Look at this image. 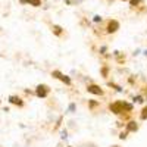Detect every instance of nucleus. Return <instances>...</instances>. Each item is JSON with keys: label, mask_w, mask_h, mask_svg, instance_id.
I'll return each instance as SVG.
<instances>
[{"label": "nucleus", "mask_w": 147, "mask_h": 147, "mask_svg": "<svg viewBox=\"0 0 147 147\" xmlns=\"http://www.w3.org/2000/svg\"><path fill=\"white\" fill-rule=\"evenodd\" d=\"M138 128H140V124L137 121H134V119H129L127 124H125V131H128L129 134H134V132H137L138 131Z\"/></svg>", "instance_id": "39448f33"}, {"label": "nucleus", "mask_w": 147, "mask_h": 147, "mask_svg": "<svg viewBox=\"0 0 147 147\" xmlns=\"http://www.w3.org/2000/svg\"><path fill=\"white\" fill-rule=\"evenodd\" d=\"M62 134H63L62 138H68V131H66V129H65V131H62Z\"/></svg>", "instance_id": "aec40b11"}, {"label": "nucleus", "mask_w": 147, "mask_h": 147, "mask_svg": "<svg viewBox=\"0 0 147 147\" xmlns=\"http://www.w3.org/2000/svg\"><path fill=\"white\" fill-rule=\"evenodd\" d=\"M109 71H110V69H109V66H106V65L100 68V74L103 75V78H107V77H109Z\"/></svg>", "instance_id": "ddd939ff"}, {"label": "nucleus", "mask_w": 147, "mask_h": 147, "mask_svg": "<svg viewBox=\"0 0 147 147\" xmlns=\"http://www.w3.org/2000/svg\"><path fill=\"white\" fill-rule=\"evenodd\" d=\"M140 121H147V106L140 110Z\"/></svg>", "instance_id": "f8f14e48"}, {"label": "nucleus", "mask_w": 147, "mask_h": 147, "mask_svg": "<svg viewBox=\"0 0 147 147\" xmlns=\"http://www.w3.org/2000/svg\"><path fill=\"white\" fill-rule=\"evenodd\" d=\"M107 85H109V87H112L115 91H118V93H122V91H124V90H122V87H121V85H118V84H115V82H107Z\"/></svg>", "instance_id": "9d476101"}, {"label": "nucleus", "mask_w": 147, "mask_h": 147, "mask_svg": "<svg viewBox=\"0 0 147 147\" xmlns=\"http://www.w3.org/2000/svg\"><path fill=\"white\" fill-rule=\"evenodd\" d=\"M102 21H103V18H102L100 15H94V16H93V22H94V24H99V22H102Z\"/></svg>", "instance_id": "dca6fc26"}, {"label": "nucleus", "mask_w": 147, "mask_h": 147, "mask_svg": "<svg viewBox=\"0 0 147 147\" xmlns=\"http://www.w3.org/2000/svg\"><path fill=\"white\" fill-rule=\"evenodd\" d=\"M9 102H10L12 105H15V106H19V107L24 106V102H22V99H21L19 96H10V97H9Z\"/></svg>", "instance_id": "0eeeda50"}, {"label": "nucleus", "mask_w": 147, "mask_h": 147, "mask_svg": "<svg viewBox=\"0 0 147 147\" xmlns=\"http://www.w3.org/2000/svg\"><path fill=\"white\" fill-rule=\"evenodd\" d=\"M85 90H87V93H90L93 96H97V97H103L105 96V90L96 82H88L87 85H85Z\"/></svg>", "instance_id": "f03ea898"}, {"label": "nucleus", "mask_w": 147, "mask_h": 147, "mask_svg": "<svg viewBox=\"0 0 147 147\" xmlns=\"http://www.w3.org/2000/svg\"><path fill=\"white\" fill-rule=\"evenodd\" d=\"M113 57L116 59V62H118V63H121V65H122V63H125V56H122L119 52H113Z\"/></svg>", "instance_id": "6e6552de"}, {"label": "nucleus", "mask_w": 147, "mask_h": 147, "mask_svg": "<svg viewBox=\"0 0 147 147\" xmlns=\"http://www.w3.org/2000/svg\"><path fill=\"white\" fill-rule=\"evenodd\" d=\"M121 28V24L116 21V19H110L107 22V27H106V32L107 34H115L118 30Z\"/></svg>", "instance_id": "20e7f679"}, {"label": "nucleus", "mask_w": 147, "mask_h": 147, "mask_svg": "<svg viewBox=\"0 0 147 147\" xmlns=\"http://www.w3.org/2000/svg\"><path fill=\"white\" fill-rule=\"evenodd\" d=\"M128 131H125V129H122L121 132H119V140H127L128 138Z\"/></svg>", "instance_id": "4468645a"}, {"label": "nucleus", "mask_w": 147, "mask_h": 147, "mask_svg": "<svg viewBox=\"0 0 147 147\" xmlns=\"http://www.w3.org/2000/svg\"><path fill=\"white\" fill-rule=\"evenodd\" d=\"M68 147H71V146H68Z\"/></svg>", "instance_id": "5701e85b"}, {"label": "nucleus", "mask_w": 147, "mask_h": 147, "mask_svg": "<svg viewBox=\"0 0 147 147\" xmlns=\"http://www.w3.org/2000/svg\"><path fill=\"white\" fill-rule=\"evenodd\" d=\"M129 3H131V6H137V5H140V3H141V0H131Z\"/></svg>", "instance_id": "6ab92c4d"}, {"label": "nucleus", "mask_w": 147, "mask_h": 147, "mask_svg": "<svg viewBox=\"0 0 147 147\" xmlns=\"http://www.w3.org/2000/svg\"><path fill=\"white\" fill-rule=\"evenodd\" d=\"M87 105H88V109H90V110H96L97 107L100 106V103H99V102H96V100H88Z\"/></svg>", "instance_id": "1a4fd4ad"}, {"label": "nucleus", "mask_w": 147, "mask_h": 147, "mask_svg": "<svg viewBox=\"0 0 147 147\" xmlns=\"http://www.w3.org/2000/svg\"><path fill=\"white\" fill-rule=\"evenodd\" d=\"M50 91H52V88L49 87L47 84H38L35 87V96L38 97V99H47L49 97V94H50Z\"/></svg>", "instance_id": "7ed1b4c3"}, {"label": "nucleus", "mask_w": 147, "mask_h": 147, "mask_svg": "<svg viewBox=\"0 0 147 147\" xmlns=\"http://www.w3.org/2000/svg\"><path fill=\"white\" fill-rule=\"evenodd\" d=\"M53 32H55V35H57V37H60L63 34V30H62V27H59V25H53Z\"/></svg>", "instance_id": "9b49d317"}, {"label": "nucleus", "mask_w": 147, "mask_h": 147, "mask_svg": "<svg viewBox=\"0 0 147 147\" xmlns=\"http://www.w3.org/2000/svg\"><path fill=\"white\" fill-rule=\"evenodd\" d=\"M112 147H119V146H112Z\"/></svg>", "instance_id": "4be33fe9"}, {"label": "nucleus", "mask_w": 147, "mask_h": 147, "mask_svg": "<svg viewBox=\"0 0 147 147\" xmlns=\"http://www.w3.org/2000/svg\"><path fill=\"white\" fill-rule=\"evenodd\" d=\"M77 110V103H69V106H68V112L69 113H74Z\"/></svg>", "instance_id": "2eb2a0df"}, {"label": "nucleus", "mask_w": 147, "mask_h": 147, "mask_svg": "<svg viewBox=\"0 0 147 147\" xmlns=\"http://www.w3.org/2000/svg\"><path fill=\"white\" fill-rule=\"evenodd\" d=\"M146 100H147V97L144 94H137V96L132 97V103L134 105H144Z\"/></svg>", "instance_id": "423d86ee"}, {"label": "nucleus", "mask_w": 147, "mask_h": 147, "mask_svg": "<svg viewBox=\"0 0 147 147\" xmlns=\"http://www.w3.org/2000/svg\"><path fill=\"white\" fill-rule=\"evenodd\" d=\"M52 77L56 78V80H59L60 82H63L66 87H71V85H72V78L69 75H66V74H63L62 71H59V69L52 71Z\"/></svg>", "instance_id": "f257e3e1"}, {"label": "nucleus", "mask_w": 147, "mask_h": 147, "mask_svg": "<svg viewBox=\"0 0 147 147\" xmlns=\"http://www.w3.org/2000/svg\"><path fill=\"white\" fill-rule=\"evenodd\" d=\"M27 2L32 6H40V0H27Z\"/></svg>", "instance_id": "f3484780"}, {"label": "nucleus", "mask_w": 147, "mask_h": 147, "mask_svg": "<svg viewBox=\"0 0 147 147\" xmlns=\"http://www.w3.org/2000/svg\"><path fill=\"white\" fill-rule=\"evenodd\" d=\"M99 53L105 56V55L107 53V47H106V46H102V47H100V50H99Z\"/></svg>", "instance_id": "a211bd4d"}, {"label": "nucleus", "mask_w": 147, "mask_h": 147, "mask_svg": "<svg viewBox=\"0 0 147 147\" xmlns=\"http://www.w3.org/2000/svg\"><path fill=\"white\" fill-rule=\"evenodd\" d=\"M144 56L147 57V49H146V50H144Z\"/></svg>", "instance_id": "412c9836"}]
</instances>
